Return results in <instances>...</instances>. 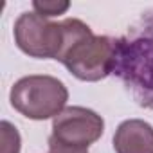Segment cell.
Instances as JSON below:
<instances>
[{"label": "cell", "mask_w": 153, "mask_h": 153, "mask_svg": "<svg viewBox=\"0 0 153 153\" xmlns=\"http://www.w3.org/2000/svg\"><path fill=\"white\" fill-rule=\"evenodd\" d=\"M68 7H70V2H61V0H43V2L36 0V2H33V11L43 18L65 15L68 11Z\"/></svg>", "instance_id": "8"}, {"label": "cell", "mask_w": 153, "mask_h": 153, "mask_svg": "<svg viewBox=\"0 0 153 153\" xmlns=\"http://www.w3.org/2000/svg\"><path fill=\"white\" fill-rule=\"evenodd\" d=\"M105 133V119L85 106H67L52 119L51 137L61 144L88 149Z\"/></svg>", "instance_id": "5"}, {"label": "cell", "mask_w": 153, "mask_h": 153, "mask_svg": "<svg viewBox=\"0 0 153 153\" xmlns=\"http://www.w3.org/2000/svg\"><path fill=\"white\" fill-rule=\"evenodd\" d=\"M0 139H2V146H0V153H20L22 149V139L16 130L9 121L0 123Z\"/></svg>", "instance_id": "7"}, {"label": "cell", "mask_w": 153, "mask_h": 153, "mask_svg": "<svg viewBox=\"0 0 153 153\" xmlns=\"http://www.w3.org/2000/svg\"><path fill=\"white\" fill-rule=\"evenodd\" d=\"M115 153H153V126L142 119L123 121L114 133Z\"/></svg>", "instance_id": "6"}, {"label": "cell", "mask_w": 153, "mask_h": 153, "mask_svg": "<svg viewBox=\"0 0 153 153\" xmlns=\"http://www.w3.org/2000/svg\"><path fill=\"white\" fill-rule=\"evenodd\" d=\"M114 74L124 81L139 105L153 108V13L131 36L117 38Z\"/></svg>", "instance_id": "2"}, {"label": "cell", "mask_w": 153, "mask_h": 153, "mask_svg": "<svg viewBox=\"0 0 153 153\" xmlns=\"http://www.w3.org/2000/svg\"><path fill=\"white\" fill-rule=\"evenodd\" d=\"M11 106L27 119L45 121L61 114L68 101L65 83L54 76L31 74L20 78L9 92Z\"/></svg>", "instance_id": "3"}, {"label": "cell", "mask_w": 153, "mask_h": 153, "mask_svg": "<svg viewBox=\"0 0 153 153\" xmlns=\"http://www.w3.org/2000/svg\"><path fill=\"white\" fill-rule=\"evenodd\" d=\"M13 36L16 47L29 58L56 59L63 47V24L25 11L16 18Z\"/></svg>", "instance_id": "4"}, {"label": "cell", "mask_w": 153, "mask_h": 153, "mask_svg": "<svg viewBox=\"0 0 153 153\" xmlns=\"http://www.w3.org/2000/svg\"><path fill=\"white\" fill-rule=\"evenodd\" d=\"M49 153H88V149L67 146V144H61V142L54 140L52 137H49Z\"/></svg>", "instance_id": "9"}, {"label": "cell", "mask_w": 153, "mask_h": 153, "mask_svg": "<svg viewBox=\"0 0 153 153\" xmlns=\"http://www.w3.org/2000/svg\"><path fill=\"white\" fill-rule=\"evenodd\" d=\"M61 24L63 47L56 59L74 78L96 83L114 74L117 38L94 34L79 18H65Z\"/></svg>", "instance_id": "1"}]
</instances>
